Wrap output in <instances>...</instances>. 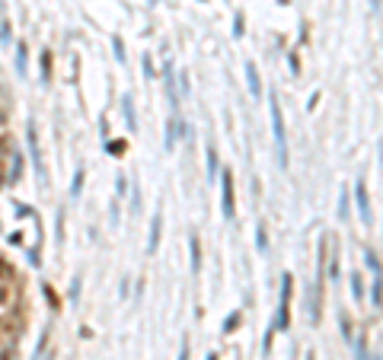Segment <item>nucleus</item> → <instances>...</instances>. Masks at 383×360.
<instances>
[{
	"mask_svg": "<svg viewBox=\"0 0 383 360\" xmlns=\"http://www.w3.org/2000/svg\"><path fill=\"white\" fill-rule=\"evenodd\" d=\"M163 77H166V102L176 108V105H179V93H176V77H173V67H170V64H166Z\"/></svg>",
	"mask_w": 383,
	"mask_h": 360,
	"instance_id": "nucleus-6",
	"label": "nucleus"
},
{
	"mask_svg": "<svg viewBox=\"0 0 383 360\" xmlns=\"http://www.w3.org/2000/svg\"><path fill=\"white\" fill-rule=\"evenodd\" d=\"M77 296H80V281H73L70 284V300H77Z\"/></svg>",
	"mask_w": 383,
	"mask_h": 360,
	"instance_id": "nucleus-23",
	"label": "nucleus"
},
{
	"mask_svg": "<svg viewBox=\"0 0 383 360\" xmlns=\"http://www.w3.org/2000/svg\"><path fill=\"white\" fill-rule=\"evenodd\" d=\"M189 249H192V271H195V274H198V271H201V242H198V236H189Z\"/></svg>",
	"mask_w": 383,
	"mask_h": 360,
	"instance_id": "nucleus-8",
	"label": "nucleus"
},
{
	"mask_svg": "<svg viewBox=\"0 0 383 360\" xmlns=\"http://www.w3.org/2000/svg\"><path fill=\"white\" fill-rule=\"evenodd\" d=\"M122 108H125V121H128V128H138V121H134V102H131V96H125L122 99Z\"/></svg>",
	"mask_w": 383,
	"mask_h": 360,
	"instance_id": "nucleus-11",
	"label": "nucleus"
},
{
	"mask_svg": "<svg viewBox=\"0 0 383 360\" xmlns=\"http://www.w3.org/2000/svg\"><path fill=\"white\" fill-rule=\"evenodd\" d=\"M374 306H383V274H374Z\"/></svg>",
	"mask_w": 383,
	"mask_h": 360,
	"instance_id": "nucleus-12",
	"label": "nucleus"
},
{
	"mask_svg": "<svg viewBox=\"0 0 383 360\" xmlns=\"http://www.w3.org/2000/svg\"><path fill=\"white\" fill-rule=\"evenodd\" d=\"M246 80H249V93H252V99H262V77H259V67L252 64H246Z\"/></svg>",
	"mask_w": 383,
	"mask_h": 360,
	"instance_id": "nucleus-5",
	"label": "nucleus"
},
{
	"mask_svg": "<svg viewBox=\"0 0 383 360\" xmlns=\"http://www.w3.org/2000/svg\"><path fill=\"white\" fill-rule=\"evenodd\" d=\"M351 294H354V300H361V296H364V287H361V277H358V274L351 277Z\"/></svg>",
	"mask_w": 383,
	"mask_h": 360,
	"instance_id": "nucleus-17",
	"label": "nucleus"
},
{
	"mask_svg": "<svg viewBox=\"0 0 383 360\" xmlns=\"http://www.w3.org/2000/svg\"><path fill=\"white\" fill-rule=\"evenodd\" d=\"M354 201H358V214H361V220L371 223V204H367V188H364V182H358V185H354Z\"/></svg>",
	"mask_w": 383,
	"mask_h": 360,
	"instance_id": "nucleus-4",
	"label": "nucleus"
},
{
	"mask_svg": "<svg viewBox=\"0 0 383 360\" xmlns=\"http://www.w3.org/2000/svg\"><path fill=\"white\" fill-rule=\"evenodd\" d=\"M243 35V16H237V26H233V38Z\"/></svg>",
	"mask_w": 383,
	"mask_h": 360,
	"instance_id": "nucleus-21",
	"label": "nucleus"
},
{
	"mask_svg": "<svg viewBox=\"0 0 383 360\" xmlns=\"http://www.w3.org/2000/svg\"><path fill=\"white\" fill-rule=\"evenodd\" d=\"M339 217L345 220L348 217V195H345V188H342V204H339Z\"/></svg>",
	"mask_w": 383,
	"mask_h": 360,
	"instance_id": "nucleus-18",
	"label": "nucleus"
},
{
	"mask_svg": "<svg viewBox=\"0 0 383 360\" xmlns=\"http://www.w3.org/2000/svg\"><path fill=\"white\" fill-rule=\"evenodd\" d=\"M176 137H179V118H173L170 125H166V137H163L166 150H173V147H176Z\"/></svg>",
	"mask_w": 383,
	"mask_h": 360,
	"instance_id": "nucleus-9",
	"label": "nucleus"
},
{
	"mask_svg": "<svg viewBox=\"0 0 383 360\" xmlns=\"http://www.w3.org/2000/svg\"><path fill=\"white\" fill-rule=\"evenodd\" d=\"M160 229H163V217L160 214H153V220H150V242H147V252H157V246H160Z\"/></svg>",
	"mask_w": 383,
	"mask_h": 360,
	"instance_id": "nucleus-7",
	"label": "nucleus"
},
{
	"mask_svg": "<svg viewBox=\"0 0 383 360\" xmlns=\"http://www.w3.org/2000/svg\"><path fill=\"white\" fill-rule=\"evenodd\" d=\"M80 188H83V169H77V175H73V182H70V195H73V198L80 195Z\"/></svg>",
	"mask_w": 383,
	"mask_h": 360,
	"instance_id": "nucleus-14",
	"label": "nucleus"
},
{
	"mask_svg": "<svg viewBox=\"0 0 383 360\" xmlns=\"http://www.w3.org/2000/svg\"><path fill=\"white\" fill-rule=\"evenodd\" d=\"M179 360H189V344L182 341V348H179Z\"/></svg>",
	"mask_w": 383,
	"mask_h": 360,
	"instance_id": "nucleus-24",
	"label": "nucleus"
},
{
	"mask_svg": "<svg viewBox=\"0 0 383 360\" xmlns=\"http://www.w3.org/2000/svg\"><path fill=\"white\" fill-rule=\"evenodd\" d=\"M220 188H224V217H227V220H233L237 204H233V175H230V169H227L224 179H220Z\"/></svg>",
	"mask_w": 383,
	"mask_h": 360,
	"instance_id": "nucleus-3",
	"label": "nucleus"
},
{
	"mask_svg": "<svg viewBox=\"0 0 383 360\" xmlns=\"http://www.w3.org/2000/svg\"><path fill=\"white\" fill-rule=\"evenodd\" d=\"M287 306H291V274L281 277V303H278V319H275V328H287Z\"/></svg>",
	"mask_w": 383,
	"mask_h": 360,
	"instance_id": "nucleus-2",
	"label": "nucleus"
},
{
	"mask_svg": "<svg viewBox=\"0 0 383 360\" xmlns=\"http://www.w3.org/2000/svg\"><path fill=\"white\" fill-rule=\"evenodd\" d=\"M237 319H240V312H233V316H227V322H224V331H230L233 325H237Z\"/></svg>",
	"mask_w": 383,
	"mask_h": 360,
	"instance_id": "nucleus-20",
	"label": "nucleus"
},
{
	"mask_svg": "<svg viewBox=\"0 0 383 360\" xmlns=\"http://www.w3.org/2000/svg\"><path fill=\"white\" fill-rule=\"evenodd\" d=\"M268 108H272V134H275V150H278V166L287 169V128H284V115L278 105V93H268Z\"/></svg>",
	"mask_w": 383,
	"mask_h": 360,
	"instance_id": "nucleus-1",
	"label": "nucleus"
},
{
	"mask_svg": "<svg viewBox=\"0 0 383 360\" xmlns=\"http://www.w3.org/2000/svg\"><path fill=\"white\" fill-rule=\"evenodd\" d=\"M364 262H367V268H371L374 274H383V271H380V262H377V255H374V252H364Z\"/></svg>",
	"mask_w": 383,
	"mask_h": 360,
	"instance_id": "nucleus-16",
	"label": "nucleus"
},
{
	"mask_svg": "<svg viewBox=\"0 0 383 360\" xmlns=\"http://www.w3.org/2000/svg\"><path fill=\"white\" fill-rule=\"evenodd\" d=\"M112 48H115V58H118V61H125V51H122V38H115V42H112Z\"/></svg>",
	"mask_w": 383,
	"mask_h": 360,
	"instance_id": "nucleus-19",
	"label": "nucleus"
},
{
	"mask_svg": "<svg viewBox=\"0 0 383 360\" xmlns=\"http://www.w3.org/2000/svg\"><path fill=\"white\" fill-rule=\"evenodd\" d=\"M255 246H259V252H268V239H265V227L255 229Z\"/></svg>",
	"mask_w": 383,
	"mask_h": 360,
	"instance_id": "nucleus-15",
	"label": "nucleus"
},
{
	"mask_svg": "<svg viewBox=\"0 0 383 360\" xmlns=\"http://www.w3.org/2000/svg\"><path fill=\"white\" fill-rule=\"evenodd\" d=\"M208 360H217V354H208Z\"/></svg>",
	"mask_w": 383,
	"mask_h": 360,
	"instance_id": "nucleus-25",
	"label": "nucleus"
},
{
	"mask_svg": "<svg viewBox=\"0 0 383 360\" xmlns=\"http://www.w3.org/2000/svg\"><path fill=\"white\" fill-rule=\"evenodd\" d=\"M109 150H112V156H122V150H125V144H122V140H118V144H112V147H109Z\"/></svg>",
	"mask_w": 383,
	"mask_h": 360,
	"instance_id": "nucleus-22",
	"label": "nucleus"
},
{
	"mask_svg": "<svg viewBox=\"0 0 383 360\" xmlns=\"http://www.w3.org/2000/svg\"><path fill=\"white\" fill-rule=\"evenodd\" d=\"M217 179V150L214 147H208V182Z\"/></svg>",
	"mask_w": 383,
	"mask_h": 360,
	"instance_id": "nucleus-10",
	"label": "nucleus"
},
{
	"mask_svg": "<svg viewBox=\"0 0 383 360\" xmlns=\"http://www.w3.org/2000/svg\"><path fill=\"white\" fill-rule=\"evenodd\" d=\"M16 73H19V77H26V45H19V48H16Z\"/></svg>",
	"mask_w": 383,
	"mask_h": 360,
	"instance_id": "nucleus-13",
	"label": "nucleus"
},
{
	"mask_svg": "<svg viewBox=\"0 0 383 360\" xmlns=\"http://www.w3.org/2000/svg\"><path fill=\"white\" fill-rule=\"evenodd\" d=\"M307 360H313V354H307Z\"/></svg>",
	"mask_w": 383,
	"mask_h": 360,
	"instance_id": "nucleus-26",
	"label": "nucleus"
}]
</instances>
